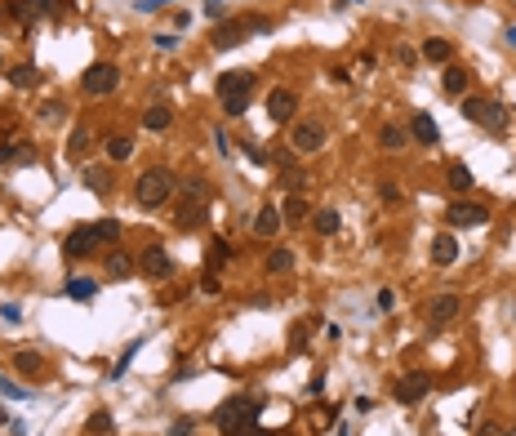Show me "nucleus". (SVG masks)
Listing matches in <instances>:
<instances>
[{"mask_svg": "<svg viewBox=\"0 0 516 436\" xmlns=\"http://www.w3.org/2000/svg\"><path fill=\"white\" fill-rule=\"evenodd\" d=\"M63 290H67V298H76V303H93V294H98V285H93L89 276H71Z\"/></svg>", "mask_w": 516, "mask_h": 436, "instance_id": "nucleus-27", "label": "nucleus"}, {"mask_svg": "<svg viewBox=\"0 0 516 436\" xmlns=\"http://www.w3.org/2000/svg\"><path fill=\"white\" fill-rule=\"evenodd\" d=\"M289 147L303 151V156L321 151V147H325V125H321V120H298L294 134H289Z\"/></svg>", "mask_w": 516, "mask_h": 436, "instance_id": "nucleus-6", "label": "nucleus"}, {"mask_svg": "<svg viewBox=\"0 0 516 436\" xmlns=\"http://www.w3.org/2000/svg\"><path fill=\"white\" fill-rule=\"evenodd\" d=\"M205 18L223 23V18H227V0H205Z\"/></svg>", "mask_w": 516, "mask_h": 436, "instance_id": "nucleus-39", "label": "nucleus"}, {"mask_svg": "<svg viewBox=\"0 0 516 436\" xmlns=\"http://www.w3.org/2000/svg\"><path fill=\"white\" fill-rule=\"evenodd\" d=\"M93 232H98L102 245H116V241H120V223H116V218H102V223H93Z\"/></svg>", "mask_w": 516, "mask_h": 436, "instance_id": "nucleus-34", "label": "nucleus"}, {"mask_svg": "<svg viewBox=\"0 0 516 436\" xmlns=\"http://www.w3.org/2000/svg\"><path fill=\"white\" fill-rule=\"evenodd\" d=\"M262 396H232L214 410V423H218L223 436H262L258 432V414H262Z\"/></svg>", "mask_w": 516, "mask_h": 436, "instance_id": "nucleus-1", "label": "nucleus"}, {"mask_svg": "<svg viewBox=\"0 0 516 436\" xmlns=\"http://www.w3.org/2000/svg\"><path fill=\"white\" fill-rule=\"evenodd\" d=\"M339 223H343L339 210H316V214H312V227H316L321 236H334V232H339Z\"/></svg>", "mask_w": 516, "mask_h": 436, "instance_id": "nucleus-31", "label": "nucleus"}, {"mask_svg": "<svg viewBox=\"0 0 516 436\" xmlns=\"http://www.w3.org/2000/svg\"><path fill=\"white\" fill-rule=\"evenodd\" d=\"M9 85H14V89H36V85H41V67H32V63L14 67L9 72Z\"/></svg>", "mask_w": 516, "mask_h": 436, "instance_id": "nucleus-26", "label": "nucleus"}, {"mask_svg": "<svg viewBox=\"0 0 516 436\" xmlns=\"http://www.w3.org/2000/svg\"><path fill=\"white\" fill-rule=\"evenodd\" d=\"M294 107H298V98H294V89H285V85H276V89L267 94V116L276 120V125H285V120L294 116Z\"/></svg>", "mask_w": 516, "mask_h": 436, "instance_id": "nucleus-11", "label": "nucleus"}, {"mask_svg": "<svg viewBox=\"0 0 516 436\" xmlns=\"http://www.w3.org/2000/svg\"><path fill=\"white\" fill-rule=\"evenodd\" d=\"M467 85H472V72L458 67V63H449V67H445V89L458 98V94H467Z\"/></svg>", "mask_w": 516, "mask_h": 436, "instance_id": "nucleus-24", "label": "nucleus"}, {"mask_svg": "<svg viewBox=\"0 0 516 436\" xmlns=\"http://www.w3.org/2000/svg\"><path fill=\"white\" fill-rule=\"evenodd\" d=\"M174 223H178V232H196V227H205V205L201 201H183L178 214H174Z\"/></svg>", "mask_w": 516, "mask_h": 436, "instance_id": "nucleus-13", "label": "nucleus"}, {"mask_svg": "<svg viewBox=\"0 0 516 436\" xmlns=\"http://www.w3.org/2000/svg\"><path fill=\"white\" fill-rule=\"evenodd\" d=\"M107 276L111 281H125V276H134V259H129V254H107Z\"/></svg>", "mask_w": 516, "mask_h": 436, "instance_id": "nucleus-28", "label": "nucleus"}, {"mask_svg": "<svg viewBox=\"0 0 516 436\" xmlns=\"http://www.w3.org/2000/svg\"><path fill=\"white\" fill-rule=\"evenodd\" d=\"M427 392H431V374H423V369H414V374H405L396 383V401L401 405H418Z\"/></svg>", "mask_w": 516, "mask_h": 436, "instance_id": "nucleus-8", "label": "nucleus"}, {"mask_svg": "<svg viewBox=\"0 0 516 436\" xmlns=\"http://www.w3.org/2000/svg\"><path fill=\"white\" fill-rule=\"evenodd\" d=\"M85 432H93V436H111V414H107V410H93L89 423H85Z\"/></svg>", "mask_w": 516, "mask_h": 436, "instance_id": "nucleus-33", "label": "nucleus"}, {"mask_svg": "<svg viewBox=\"0 0 516 436\" xmlns=\"http://www.w3.org/2000/svg\"><path fill=\"white\" fill-rule=\"evenodd\" d=\"M476 436H508V428H503V423H485V428L476 432Z\"/></svg>", "mask_w": 516, "mask_h": 436, "instance_id": "nucleus-52", "label": "nucleus"}, {"mask_svg": "<svg viewBox=\"0 0 516 436\" xmlns=\"http://www.w3.org/2000/svg\"><path fill=\"white\" fill-rule=\"evenodd\" d=\"M280 183H285L289 192H303V187H307V174H303V169H285V178H280Z\"/></svg>", "mask_w": 516, "mask_h": 436, "instance_id": "nucleus-37", "label": "nucleus"}, {"mask_svg": "<svg viewBox=\"0 0 516 436\" xmlns=\"http://www.w3.org/2000/svg\"><path fill=\"white\" fill-rule=\"evenodd\" d=\"M481 102H485V98H463V116L476 120V116H481Z\"/></svg>", "mask_w": 516, "mask_h": 436, "instance_id": "nucleus-44", "label": "nucleus"}, {"mask_svg": "<svg viewBox=\"0 0 516 436\" xmlns=\"http://www.w3.org/2000/svg\"><path fill=\"white\" fill-rule=\"evenodd\" d=\"M170 120H174V111L165 107V102H156V107H147V111H143V129H152V134L170 129Z\"/></svg>", "mask_w": 516, "mask_h": 436, "instance_id": "nucleus-21", "label": "nucleus"}, {"mask_svg": "<svg viewBox=\"0 0 516 436\" xmlns=\"http://www.w3.org/2000/svg\"><path fill=\"white\" fill-rule=\"evenodd\" d=\"M102 151H107V160H116V165H120V160H129V156H134V138L111 134L107 143H102Z\"/></svg>", "mask_w": 516, "mask_h": 436, "instance_id": "nucleus-23", "label": "nucleus"}, {"mask_svg": "<svg viewBox=\"0 0 516 436\" xmlns=\"http://www.w3.org/2000/svg\"><path fill=\"white\" fill-rule=\"evenodd\" d=\"M89 143H93V138H89V129H85V125H80V129H71L67 156H71V160H80V156H85V151H89Z\"/></svg>", "mask_w": 516, "mask_h": 436, "instance_id": "nucleus-32", "label": "nucleus"}, {"mask_svg": "<svg viewBox=\"0 0 516 436\" xmlns=\"http://www.w3.org/2000/svg\"><path fill=\"white\" fill-rule=\"evenodd\" d=\"M174 174L165 165H152V169H143V174L134 178V201L143 205V210H161L165 201H170V192H174Z\"/></svg>", "mask_w": 516, "mask_h": 436, "instance_id": "nucleus-2", "label": "nucleus"}, {"mask_svg": "<svg viewBox=\"0 0 516 436\" xmlns=\"http://www.w3.org/2000/svg\"><path fill=\"white\" fill-rule=\"evenodd\" d=\"M9 156H14V151H9V147H0V165H5V160H9Z\"/></svg>", "mask_w": 516, "mask_h": 436, "instance_id": "nucleus-54", "label": "nucleus"}, {"mask_svg": "<svg viewBox=\"0 0 516 436\" xmlns=\"http://www.w3.org/2000/svg\"><path fill=\"white\" fill-rule=\"evenodd\" d=\"M138 272H143L147 281H170L174 276V259L165 245H147L143 254H138Z\"/></svg>", "mask_w": 516, "mask_h": 436, "instance_id": "nucleus-5", "label": "nucleus"}, {"mask_svg": "<svg viewBox=\"0 0 516 436\" xmlns=\"http://www.w3.org/2000/svg\"><path fill=\"white\" fill-rule=\"evenodd\" d=\"M379 192H383V201H388V205H396V201H401L396 183H388V178H383V187H379Z\"/></svg>", "mask_w": 516, "mask_h": 436, "instance_id": "nucleus-46", "label": "nucleus"}, {"mask_svg": "<svg viewBox=\"0 0 516 436\" xmlns=\"http://www.w3.org/2000/svg\"><path fill=\"white\" fill-rule=\"evenodd\" d=\"M201 290H205V294H218V272H205V276H201Z\"/></svg>", "mask_w": 516, "mask_h": 436, "instance_id": "nucleus-49", "label": "nucleus"}, {"mask_svg": "<svg viewBox=\"0 0 516 436\" xmlns=\"http://www.w3.org/2000/svg\"><path fill=\"white\" fill-rule=\"evenodd\" d=\"M445 218L454 227H485V223H490V210H485V205H472V201H454Z\"/></svg>", "mask_w": 516, "mask_h": 436, "instance_id": "nucleus-9", "label": "nucleus"}, {"mask_svg": "<svg viewBox=\"0 0 516 436\" xmlns=\"http://www.w3.org/2000/svg\"><path fill=\"white\" fill-rule=\"evenodd\" d=\"M508 436H516V428H512V432H508Z\"/></svg>", "mask_w": 516, "mask_h": 436, "instance_id": "nucleus-56", "label": "nucleus"}, {"mask_svg": "<svg viewBox=\"0 0 516 436\" xmlns=\"http://www.w3.org/2000/svg\"><path fill=\"white\" fill-rule=\"evenodd\" d=\"M379 307L392 312V307H396V294H392V290H379Z\"/></svg>", "mask_w": 516, "mask_h": 436, "instance_id": "nucleus-51", "label": "nucleus"}, {"mask_svg": "<svg viewBox=\"0 0 516 436\" xmlns=\"http://www.w3.org/2000/svg\"><path fill=\"white\" fill-rule=\"evenodd\" d=\"M138 9H143V14H156V9H165V0H138Z\"/></svg>", "mask_w": 516, "mask_h": 436, "instance_id": "nucleus-53", "label": "nucleus"}, {"mask_svg": "<svg viewBox=\"0 0 516 436\" xmlns=\"http://www.w3.org/2000/svg\"><path fill=\"white\" fill-rule=\"evenodd\" d=\"M423 58L427 63H449V58H454V45H449L445 36H427V41H423Z\"/></svg>", "mask_w": 516, "mask_h": 436, "instance_id": "nucleus-17", "label": "nucleus"}, {"mask_svg": "<svg viewBox=\"0 0 516 436\" xmlns=\"http://www.w3.org/2000/svg\"><path fill=\"white\" fill-rule=\"evenodd\" d=\"M63 116H67L63 102H45V107H41V120H49V125H54V120H63Z\"/></svg>", "mask_w": 516, "mask_h": 436, "instance_id": "nucleus-40", "label": "nucleus"}, {"mask_svg": "<svg viewBox=\"0 0 516 436\" xmlns=\"http://www.w3.org/2000/svg\"><path fill=\"white\" fill-rule=\"evenodd\" d=\"M214 147H218V156H227V151H232V138L223 134V129H214Z\"/></svg>", "mask_w": 516, "mask_h": 436, "instance_id": "nucleus-48", "label": "nucleus"}, {"mask_svg": "<svg viewBox=\"0 0 516 436\" xmlns=\"http://www.w3.org/2000/svg\"><path fill=\"white\" fill-rule=\"evenodd\" d=\"M280 223H285V218H280V210L262 205L258 218H254V232H258V236H276V232H280Z\"/></svg>", "mask_w": 516, "mask_h": 436, "instance_id": "nucleus-25", "label": "nucleus"}, {"mask_svg": "<svg viewBox=\"0 0 516 436\" xmlns=\"http://www.w3.org/2000/svg\"><path fill=\"white\" fill-rule=\"evenodd\" d=\"M138 347H143V343H129V347H125V356L116 361V369H111V378H125V369H129V361H134V352H138Z\"/></svg>", "mask_w": 516, "mask_h": 436, "instance_id": "nucleus-38", "label": "nucleus"}, {"mask_svg": "<svg viewBox=\"0 0 516 436\" xmlns=\"http://www.w3.org/2000/svg\"><path fill=\"white\" fill-rule=\"evenodd\" d=\"M280 218H285V223H303V218H307V201L298 192H289L285 205H280Z\"/></svg>", "mask_w": 516, "mask_h": 436, "instance_id": "nucleus-29", "label": "nucleus"}, {"mask_svg": "<svg viewBox=\"0 0 516 436\" xmlns=\"http://www.w3.org/2000/svg\"><path fill=\"white\" fill-rule=\"evenodd\" d=\"M267 272H271V276H289V272H294V250L276 245V250L267 254Z\"/></svg>", "mask_w": 516, "mask_h": 436, "instance_id": "nucleus-19", "label": "nucleus"}, {"mask_svg": "<svg viewBox=\"0 0 516 436\" xmlns=\"http://www.w3.org/2000/svg\"><path fill=\"white\" fill-rule=\"evenodd\" d=\"M170 436H196V423L192 419H178L174 428H170Z\"/></svg>", "mask_w": 516, "mask_h": 436, "instance_id": "nucleus-43", "label": "nucleus"}, {"mask_svg": "<svg viewBox=\"0 0 516 436\" xmlns=\"http://www.w3.org/2000/svg\"><path fill=\"white\" fill-rule=\"evenodd\" d=\"M178 187H183V201H201L205 205V196H210L205 192V178H187V183H178Z\"/></svg>", "mask_w": 516, "mask_h": 436, "instance_id": "nucleus-35", "label": "nucleus"}, {"mask_svg": "<svg viewBox=\"0 0 516 436\" xmlns=\"http://www.w3.org/2000/svg\"><path fill=\"white\" fill-rule=\"evenodd\" d=\"M405 138H410V134H405L401 125H383V129H379V147H383V151H401V147H405Z\"/></svg>", "mask_w": 516, "mask_h": 436, "instance_id": "nucleus-30", "label": "nucleus"}, {"mask_svg": "<svg viewBox=\"0 0 516 436\" xmlns=\"http://www.w3.org/2000/svg\"><path fill=\"white\" fill-rule=\"evenodd\" d=\"M445 178H449V187H454L458 196L463 192H472V169L463 165V160H449V169H445Z\"/></svg>", "mask_w": 516, "mask_h": 436, "instance_id": "nucleus-22", "label": "nucleus"}, {"mask_svg": "<svg viewBox=\"0 0 516 436\" xmlns=\"http://www.w3.org/2000/svg\"><path fill=\"white\" fill-rule=\"evenodd\" d=\"M476 125L490 129V134H503V129H508V107H503V102H494V98H485V102H481V116H476Z\"/></svg>", "mask_w": 516, "mask_h": 436, "instance_id": "nucleus-12", "label": "nucleus"}, {"mask_svg": "<svg viewBox=\"0 0 516 436\" xmlns=\"http://www.w3.org/2000/svg\"><path fill=\"white\" fill-rule=\"evenodd\" d=\"M156 50H161V54L178 50V36H174V32H161V36H156Z\"/></svg>", "mask_w": 516, "mask_h": 436, "instance_id": "nucleus-41", "label": "nucleus"}, {"mask_svg": "<svg viewBox=\"0 0 516 436\" xmlns=\"http://www.w3.org/2000/svg\"><path fill=\"white\" fill-rule=\"evenodd\" d=\"M463 312V303H458V294H440L436 303H431V325H449V320Z\"/></svg>", "mask_w": 516, "mask_h": 436, "instance_id": "nucleus-14", "label": "nucleus"}, {"mask_svg": "<svg viewBox=\"0 0 516 436\" xmlns=\"http://www.w3.org/2000/svg\"><path fill=\"white\" fill-rule=\"evenodd\" d=\"M343 5H352V0H343Z\"/></svg>", "mask_w": 516, "mask_h": 436, "instance_id": "nucleus-57", "label": "nucleus"}, {"mask_svg": "<svg viewBox=\"0 0 516 436\" xmlns=\"http://www.w3.org/2000/svg\"><path fill=\"white\" fill-rule=\"evenodd\" d=\"M410 134H414L418 143H427V147H436V143H440V129H436V120H431L427 111H418V116L410 120Z\"/></svg>", "mask_w": 516, "mask_h": 436, "instance_id": "nucleus-16", "label": "nucleus"}, {"mask_svg": "<svg viewBox=\"0 0 516 436\" xmlns=\"http://www.w3.org/2000/svg\"><path fill=\"white\" fill-rule=\"evenodd\" d=\"M454 259H458V241L449 232H440L436 241H431V263H436V268H449Z\"/></svg>", "mask_w": 516, "mask_h": 436, "instance_id": "nucleus-15", "label": "nucleus"}, {"mask_svg": "<svg viewBox=\"0 0 516 436\" xmlns=\"http://www.w3.org/2000/svg\"><path fill=\"white\" fill-rule=\"evenodd\" d=\"M0 320H9V325H14V320H23V307H14V303H5V307H0Z\"/></svg>", "mask_w": 516, "mask_h": 436, "instance_id": "nucleus-47", "label": "nucleus"}, {"mask_svg": "<svg viewBox=\"0 0 516 436\" xmlns=\"http://www.w3.org/2000/svg\"><path fill=\"white\" fill-rule=\"evenodd\" d=\"M227 259H232V245L223 241V236H214V241H210V250H205V272H218Z\"/></svg>", "mask_w": 516, "mask_h": 436, "instance_id": "nucleus-20", "label": "nucleus"}, {"mask_svg": "<svg viewBox=\"0 0 516 436\" xmlns=\"http://www.w3.org/2000/svg\"><path fill=\"white\" fill-rule=\"evenodd\" d=\"M89 187H93V192H107V174H102V169H93V174H89Z\"/></svg>", "mask_w": 516, "mask_h": 436, "instance_id": "nucleus-50", "label": "nucleus"}, {"mask_svg": "<svg viewBox=\"0 0 516 436\" xmlns=\"http://www.w3.org/2000/svg\"><path fill=\"white\" fill-rule=\"evenodd\" d=\"M0 396H9V401H32V392L23 383H9L5 374H0Z\"/></svg>", "mask_w": 516, "mask_h": 436, "instance_id": "nucleus-36", "label": "nucleus"}, {"mask_svg": "<svg viewBox=\"0 0 516 436\" xmlns=\"http://www.w3.org/2000/svg\"><path fill=\"white\" fill-rule=\"evenodd\" d=\"M245 151H249V160H254V165H267V160H271V156H267V151H262L258 143H245Z\"/></svg>", "mask_w": 516, "mask_h": 436, "instance_id": "nucleus-45", "label": "nucleus"}, {"mask_svg": "<svg viewBox=\"0 0 516 436\" xmlns=\"http://www.w3.org/2000/svg\"><path fill=\"white\" fill-rule=\"evenodd\" d=\"M14 369H18V374H27V378H36L45 369V356L32 352V347H23V352H14Z\"/></svg>", "mask_w": 516, "mask_h": 436, "instance_id": "nucleus-18", "label": "nucleus"}, {"mask_svg": "<svg viewBox=\"0 0 516 436\" xmlns=\"http://www.w3.org/2000/svg\"><path fill=\"white\" fill-rule=\"evenodd\" d=\"M249 32H267V23H262V18H236V23H218V32H214V50H236V45H245Z\"/></svg>", "mask_w": 516, "mask_h": 436, "instance_id": "nucleus-4", "label": "nucleus"}, {"mask_svg": "<svg viewBox=\"0 0 516 436\" xmlns=\"http://www.w3.org/2000/svg\"><path fill=\"white\" fill-rule=\"evenodd\" d=\"M116 85H120L116 63H93V67L80 76V89H85L89 98H107V94H116Z\"/></svg>", "mask_w": 516, "mask_h": 436, "instance_id": "nucleus-3", "label": "nucleus"}, {"mask_svg": "<svg viewBox=\"0 0 516 436\" xmlns=\"http://www.w3.org/2000/svg\"><path fill=\"white\" fill-rule=\"evenodd\" d=\"M98 245H102V241H98V232H93V227H76V232L63 241V254H67V259H89Z\"/></svg>", "mask_w": 516, "mask_h": 436, "instance_id": "nucleus-10", "label": "nucleus"}, {"mask_svg": "<svg viewBox=\"0 0 516 436\" xmlns=\"http://www.w3.org/2000/svg\"><path fill=\"white\" fill-rule=\"evenodd\" d=\"M508 45H516V27H508Z\"/></svg>", "mask_w": 516, "mask_h": 436, "instance_id": "nucleus-55", "label": "nucleus"}, {"mask_svg": "<svg viewBox=\"0 0 516 436\" xmlns=\"http://www.w3.org/2000/svg\"><path fill=\"white\" fill-rule=\"evenodd\" d=\"M249 89H254V76H249L245 67H236V72H223V76H218V98H223V102L249 98Z\"/></svg>", "mask_w": 516, "mask_h": 436, "instance_id": "nucleus-7", "label": "nucleus"}, {"mask_svg": "<svg viewBox=\"0 0 516 436\" xmlns=\"http://www.w3.org/2000/svg\"><path fill=\"white\" fill-rule=\"evenodd\" d=\"M223 111H227V116H245V111H249V98H236V102H223Z\"/></svg>", "mask_w": 516, "mask_h": 436, "instance_id": "nucleus-42", "label": "nucleus"}]
</instances>
